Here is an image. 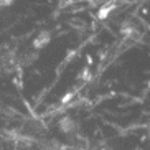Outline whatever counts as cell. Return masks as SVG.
<instances>
[{
    "label": "cell",
    "mask_w": 150,
    "mask_h": 150,
    "mask_svg": "<svg viewBox=\"0 0 150 150\" xmlns=\"http://www.w3.org/2000/svg\"><path fill=\"white\" fill-rule=\"evenodd\" d=\"M50 41H51V33H50V31H41V33H38V35L35 36V40L31 41V46L35 50H41V48H45Z\"/></svg>",
    "instance_id": "cell-1"
},
{
    "label": "cell",
    "mask_w": 150,
    "mask_h": 150,
    "mask_svg": "<svg viewBox=\"0 0 150 150\" xmlns=\"http://www.w3.org/2000/svg\"><path fill=\"white\" fill-rule=\"evenodd\" d=\"M115 7H117L115 4H107V5H104V7H101V8L97 10V18H101V20H106V18L115 10Z\"/></svg>",
    "instance_id": "cell-2"
},
{
    "label": "cell",
    "mask_w": 150,
    "mask_h": 150,
    "mask_svg": "<svg viewBox=\"0 0 150 150\" xmlns=\"http://www.w3.org/2000/svg\"><path fill=\"white\" fill-rule=\"evenodd\" d=\"M59 127H61V130H64V132H71V130H74V122H73V119H69V117H64V119L59 120Z\"/></svg>",
    "instance_id": "cell-3"
},
{
    "label": "cell",
    "mask_w": 150,
    "mask_h": 150,
    "mask_svg": "<svg viewBox=\"0 0 150 150\" xmlns=\"http://www.w3.org/2000/svg\"><path fill=\"white\" fill-rule=\"evenodd\" d=\"M81 78H83V79H89V78H91V71H89V68H84V69L81 71Z\"/></svg>",
    "instance_id": "cell-4"
},
{
    "label": "cell",
    "mask_w": 150,
    "mask_h": 150,
    "mask_svg": "<svg viewBox=\"0 0 150 150\" xmlns=\"http://www.w3.org/2000/svg\"><path fill=\"white\" fill-rule=\"evenodd\" d=\"M74 54H76V50H73L71 53H68V54H66V61H71V59L74 58Z\"/></svg>",
    "instance_id": "cell-5"
}]
</instances>
